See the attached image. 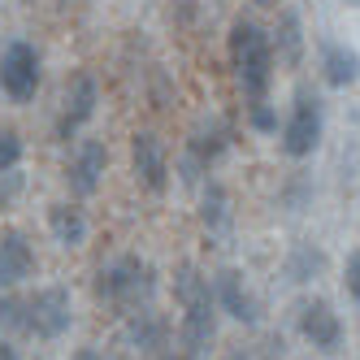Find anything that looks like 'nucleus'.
Segmentation results:
<instances>
[{"instance_id": "f257e3e1", "label": "nucleus", "mask_w": 360, "mask_h": 360, "mask_svg": "<svg viewBox=\"0 0 360 360\" xmlns=\"http://www.w3.org/2000/svg\"><path fill=\"white\" fill-rule=\"evenodd\" d=\"M226 53H230V70H235V83H239L248 105L269 100L278 57H274V39H269V31L261 27V22H252V18H235V22H230Z\"/></svg>"}, {"instance_id": "f03ea898", "label": "nucleus", "mask_w": 360, "mask_h": 360, "mask_svg": "<svg viewBox=\"0 0 360 360\" xmlns=\"http://www.w3.org/2000/svg\"><path fill=\"white\" fill-rule=\"evenodd\" d=\"M174 300L183 304V321H178V339L187 356H200L217 334V300H213V278H204L195 265H178L174 274Z\"/></svg>"}, {"instance_id": "7ed1b4c3", "label": "nucleus", "mask_w": 360, "mask_h": 360, "mask_svg": "<svg viewBox=\"0 0 360 360\" xmlns=\"http://www.w3.org/2000/svg\"><path fill=\"white\" fill-rule=\"evenodd\" d=\"M152 291H157V269H152L143 256L126 252L117 261H109L96 274V295L109 308H122V313H135V308H148Z\"/></svg>"}, {"instance_id": "20e7f679", "label": "nucleus", "mask_w": 360, "mask_h": 360, "mask_svg": "<svg viewBox=\"0 0 360 360\" xmlns=\"http://www.w3.org/2000/svg\"><path fill=\"white\" fill-rule=\"evenodd\" d=\"M44 83V61H39V48L27 39H13L5 53H0V91H5L13 105H27L35 100Z\"/></svg>"}, {"instance_id": "39448f33", "label": "nucleus", "mask_w": 360, "mask_h": 360, "mask_svg": "<svg viewBox=\"0 0 360 360\" xmlns=\"http://www.w3.org/2000/svg\"><path fill=\"white\" fill-rule=\"evenodd\" d=\"M321 131H326V117H321V100L300 91L295 105L287 113V122H282V152L295 161L313 157V152L321 148Z\"/></svg>"}, {"instance_id": "423d86ee", "label": "nucleus", "mask_w": 360, "mask_h": 360, "mask_svg": "<svg viewBox=\"0 0 360 360\" xmlns=\"http://www.w3.org/2000/svg\"><path fill=\"white\" fill-rule=\"evenodd\" d=\"M74 321V304L65 287H44L22 304V330L35 334V339H61Z\"/></svg>"}, {"instance_id": "0eeeda50", "label": "nucleus", "mask_w": 360, "mask_h": 360, "mask_svg": "<svg viewBox=\"0 0 360 360\" xmlns=\"http://www.w3.org/2000/svg\"><path fill=\"white\" fill-rule=\"evenodd\" d=\"M96 105H100V87H96V79H91L87 70H79L70 79V87H65V109L57 117V135L61 139H74L96 117Z\"/></svg>"}, {"instance_id": "6e6552de", "label": "nucleus", "mask_w": 360, "mask_h": 360, "mask_svg": "<svg viewBox=\"0 0 360 360\" xmlns=\"http://www.w3.org/2000/svg\"><path fill=\"white\" fill-rule=\"evenodd\" d=\"M213 300L226 317H235L243 326H256L261 321V300H256V291L248 287V278L239 269H221L213 278Z\"/></svg>"}, {"instance_id": "1a4fd4ad", "label": "nucleus", "mask_w": 360, "mask_h": 360, "mask_svg": "<svg viewBox=\"0 0 360 360\" xmlns=\"http://www.w3.org/2000/svg\"><path fill=\"white\" fill-rule=\"evenodd\" d=\"M105 169H109V148L100 139H83L65 165V183L74 195H96V187L105 183Z\"/></svg>"}, {"instance_id": "9d476101", "label": "nucleus", "mask_w": 360, "mask_h": 360, "mask_svg": "<svg viewBox=\"0 0 360 360\" xmlns=\"http://www.w3.org/2000/svg\"><path fill=\"white\" fill-rule=\"evenodd\" d=\"M131 169L148 191H165L169 187V157H165V143L152 131H139L131 139Z\"/></svg>"}, {"instance_id": "9b49d317", "label": "nucleus", "mask_w": 360, "mask_h": 360, "mask_svg": "<svg viewBox=\"0 0 360 360\" xmlns=\"http://www.w3.org/2000/svg\"><path fill=\"white\" fill-rule=\"evenodd\" d=\"M300 334H304V343H313L317 352H339L343 347V321L326 300H308L300 308Z\"/></svg>"}, {"instance_id": "f8f14e48", "label": "nucleus", "mask_w": 360, "mask_h": 360, "mask_svg": "<svg viewBox=\"0 0 360 360\" xmlns=\"http://www.w3.org/2000/svg\"><path fill=\"white\" fill-rule=\"evenodd\" d=\"M35 274V248L22 230H5L0 235V287H18Z\"/></svg>"}, {"instance_id": "ddd939ff", "label": "nucleus", "mask_w": 360, "mask_h": 360, "mask_svg": "<svg viewBox=\"0 0 360 360\" xmlns=\"http://www.w3.org/2000/svg\"><path fill=\"white\" fill-rule=\"evenodd\" d=\"M321 79L330 87H352L360 83V53L347 48L343 39H326L321 44Z\"/></svg>"}, {"instance_id": "4468645a", "label": "nucleus", "mask_w": 360, "mask_h": 360, "mask_svg": "<svg viewBox=\"0 0 360 360\" xmlns=\"http://www.w3.org/2000/svg\"><path fill=\"white\" fill-rule=\"evenodd\" d=\"M122 339L131 343L135 352H157V347L165 343V321L152 313V308H135V313H126Z\"/></svg>"}, {"instance_id": "2eb2a0df", "label": "nucleus", "mask_w": 360, "mask_h": 360, "mask_svg": "<svg viewBox=\"0 0 360 360\" xmlns=\"http://www.w3.org/2000/svg\"><path fill=\"white\" fill-rule=\"evenodd\" d=\"M48 230H53V239L61 248H83L87 217H83V209H74V204H53V209H48Z\"/></svg>"}, {"instance_id": "dca6fc26", "label": "nucleus", "mask_w": 360, "mask_h": 360, "mask_svg": "<svg viewBox=\"0 0 360 360\" xmlns=\"http://www.w3.org/2000/svg\"><path fill=\"white\" fill-rule=\"evenodd\" d=\"M226 143H230V139H226V126H217V122H213V126H200V131L191 135V165H200V169L213 165L217 152H221Z\"/></svg>"}, {"instance_id": "f3484780", "label": "nucleus", "mask_w": 360, "mask_h": 360, "mask_svg": "<svg viewBox=\"0 0 360 360\" xmlns=\"http://www.w3.org/2000/svg\"><path fill=\"white\" fill-rule=\"evenodd\" d=\"M274 39V57H282V61H300V48H304V39H300V18L295 13H282V22H278V31L269 35Z\"/></svg>"}, {"instance_id": "a211bd4d", "label": "nucleus", "mask_w": 360, "mask_h": 360, "mask_svg": "<svg viewBox=\"0 0 360 360\" xmlns=\"http://www.w3.org/2000/svg\"><path fill=\"white\" fill-rule=\"evenodd\" d=\"M22 161V135L18 131H0V174H13Z\"/></svg>"}, {"instance_id": "6ab92c4d", "label": "nucleus", "mask_w": 360, "mask_h": 360, "mask_svg": "<svg viewBox=\"0 0 360 360\" xmlns=\"http://www.w3.org/2000/svg\"><path fill=\"white\" fill-rule=\"evenodd\" d=\"M204 226H221L230 213H226V191L221 187H209V195H204Z\"/></svg>"}, {"instance_id": "aec40b11", "label": "nucleus", "mask_w": 360, "mask_h": 360, "mask_svg": "<svg viewBox=\"0 0 360 360\" xmlns=\"http://www.w3.org/2000/svg\"><path fill=\"white\" fill-rule=\"evenodd\" d=\"M248 117H252V131H261V135H274L278 131V113L269 100H261V105H248Z\"/></svg>"}, {"instance_id": "412c9836", "label": "nucleus", "mask_w": 360, "mask_h": 360, "mask_svg": "<svg viewBox=\"0 0 360 360\" xmlns=\"http://www.w3.org/2000/svg\"><path fill=\"white\" fill-rule=\"evenodd\" d=\"M343 287H347V295L360 304V248L347 252V261H343Z\"/></svg>"}, {"instance_id": "4be33fe9", "label": "nucleus", "mask_w": 360, "mask_h": 360, "mask_svg": "<svg viewBox=\"0 0 360 360\" xmlns=\"http://www.w3.org/2000/svg\"><path fill=\"white\" fill-rule=\"evenodd\" d=\"M0 360H18V352H13V347H9L5 339H0Z\"/></svg>"}, {"instance_id": "5701e85b", "label": "nucleus", "mask_w": 360, "mask_h": 360, "mask_svg": "<svg viewBox=\"0 0 360 360\" xmlns=\"http://www.w3.org/2000/svg\"><path fill=\"white\" fill-rule=\"evenodd\" d=\"M74 360H100V352H96V347H83V352L74 356Z\"/></svg>"}, {"instance_id": "b1692460", "label": "nucleus", "mask_w": 360, "mask_h": 360, "mask_svg": "<svg viewBox=\"0 0 360 360\" xmlns=\"http://www.w3.org/2000/svg\"><path fill=\"white\" fill-rule=\"evenodd\" d=\"M221 360H252V356H248V352H226Z\"/></svg>"}, {"instance_id": "393cba45", "label": "nucleus", "mask_w": 360, "mask_h": 360, "mask_svg": "<svg viewBox=\"0 0 360 360\" xmlns=\"http://www.w3.org/2000/svg\"><path fill=\"white\" fill-rule=\"evenodd\" d=\"M252 5H261V9H269V5H278V0H252Z\"/></svg>"}, {"instance_id": "a878e982", "label": "nucleus", "mask_w": 360, "mask_h": 360, "mask_svg": "<svg viewBox=\"0 0 360 360\" xmlns=\"http://www.w3.org/2000/svg\"><path fill=\"white\" fill-rule=\"evenodd\" d=\"M161 360H191V356H174V352H169V356H161Z\"/></svg>"}, {"instance_id": "bb28decb", "label": "nucleus", "mask_w": 360, "mask_h": 360, "mask_svg": "<svg viewBox=\"0 0 360 360\" xmlns=\"http://www.w3.org/2000/svg\"><path fill=\"white\" fill-rule=\"evenodd\" d=\"M0 209H5V191H0Z\"/></svg>"}, {"instance_id": "cd10ccee", "label": "nucleus", "mask_w": 360, "mask_h": 360, "mask_svg": "<svg viewBox=\"0 0 360 360\" xmlns=\"http://www.w3.org/2000/svg\"><path fill=\"white\" fill-rule=\"evenodd\" d=\"M347 5H360V0H347Z\"/></svg>"}]
</instances>
